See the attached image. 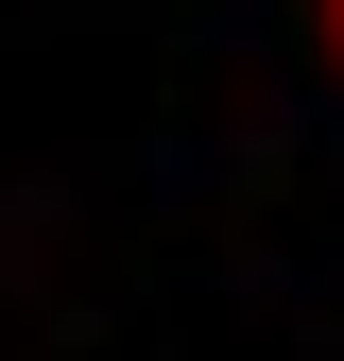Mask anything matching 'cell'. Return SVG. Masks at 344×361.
Segmentation results:
<instances>
[{"label": "cell", "instance_id": "obj_1", "mask_svg": "<svg viewBox=\"0 0 344 361\" xmlns=\"http://www.w3.org/2000/svg\"><path fill=\"white\" fill-rule=\"evenodd\" d=\"M327 52H344V0H327Z\"/></svg>", "mask_w": 344, "mask_h": 361}]
</instances>
